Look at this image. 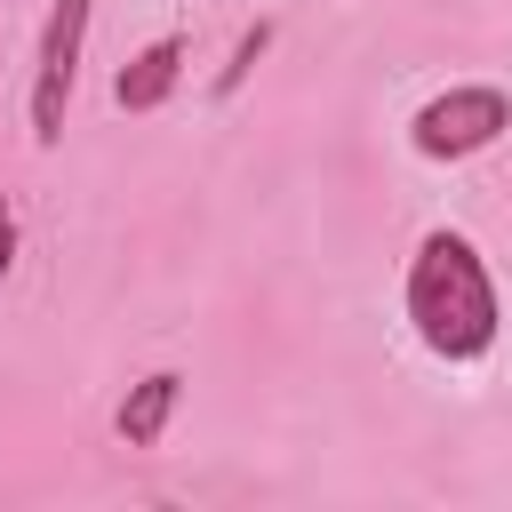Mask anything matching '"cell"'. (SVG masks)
<instances>
[{"mask_svg":"<svg viewBox=\"0 0 512 512\" xmlns=\"http://www.w3.org/2000/svg\"><path fill=\"white\" fill-rule=\"evenodd\" d=\"M176 72H184V40H152V48H136V56L120 64L112 104H120V112H160L168 88H176Z\"/></svg>","mask_w":512,"mask_h":512,"instance_id":"4","label":"cell"},{"mask_svg":"<svg viewBox=\"0 0 512 512\" xmlns=\"http://www.w3.org/2000/svg\"><path fill=\"white\" fill-rule=\"evenodd\" d=\"M8 264H16V216H8V200H0V280H8Z\"/></svg>","mask_w":512,"mask_h":512,"instance_id":"7","label":"cell"},{"mask_svg":"<svg viewBox=\"0 0 512 512\" xmlns=\"http://www.w3.org/2000/svg\"><path fill=\"white\" fill-rule=\"evenodd\" d=\"M176 392H184V376H176V368H152V376L120 400V440H128V448H152V440L168 432V416H176Z\"/></svg>","mask_w":512,"mask_h":512,"instance_id":"5","label":"cell"},{"mask_svg":"<svg viewBox=\"0 0 512 512\" xmlns=\"http://www.w3.org/2000/svg\"><path fill=\"white\" fill-rule=\"evenodd\" d=\"M504 128H512L504 88H448V96H432V104L408 120V144H416L424 160H464V152H488Z\"/></svg>","mask_w":512,"mask_h":512,"instance_id":"2","label":"cell"},{"mask_svg":"<svg viewBox=\"0 0 512 512\" xmlns=\"http://www.w3.org/2000/svg\"><path fill=\"white\" fill-rule=\"evenodd\" d=\"M272 48V24H256V32H240V48H232V64H224V80H216V96H232L240 80H248V64Z\"/></svg>","mask_w":512,"mask_h":512,"instance_id":"6","label":"cell"},{"mask_svg":"<svg viewBox=\"0 0 512 512\" xmlns=\"http://www.w3.org/2000/svg\"><path fill=\"white\" fill-rule=\"evenodd\" d=\"M408 320H416L424 352H440V360H480L496 344L504 304L464 232H424V248L408 264Z\"/></svg>","mask_w":512,"mask_h":512,"instance_id":"1","label":"cell"},{"mask_svg":"<svg viewBox=\"0 0 512 512\" xmlns=\"http://www.w3.org/2000/svg\"><path fill=\"white\" fill-rule=\"evenodd\" d=\"M80 48H88V0H56L48 32H40V64H32V136L56 144L64 136V104L80 80Z\"/></svg>","mask_w":512,"mask_h":512,"instance_id":"3","label":"cell"}]
</instances>
